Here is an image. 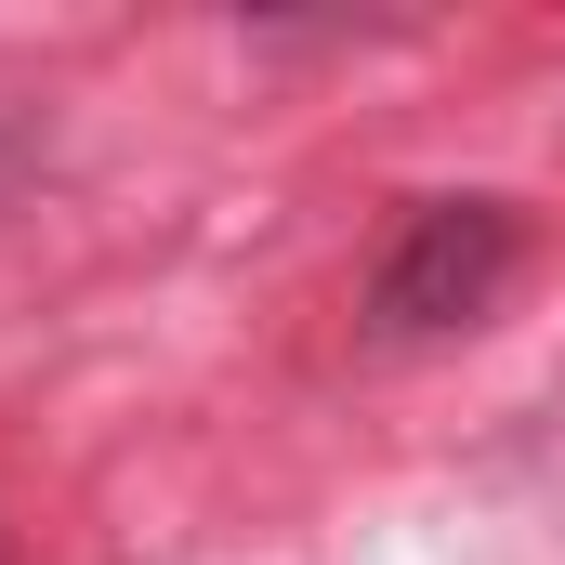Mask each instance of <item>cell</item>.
I'll return each mask as SVG.
<instances>
[{
    "mask_svg": "<svg viewBox=\"0 0 565 565\" xmlns=\"http://www.w3.org/2000/svg\"><path fill=\"white\" fill-rule=\"evenodd\" d=\"M513 264H526L513 198H422V211L395 224V250L369 264V329H382V342H447V329L500 316Z\"/></svg>",
    "mask_w": 565,
    "mask_h": 565,
    "instance_id": "1",
    "label": "cell"
}]
</instances>
